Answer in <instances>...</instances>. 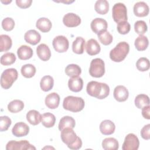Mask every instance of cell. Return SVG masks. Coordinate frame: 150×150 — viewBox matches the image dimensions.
Wrapping results in <instances>:
<instances>
[{
    "instance_id": "6",
    "label": "cell",
    "mask_w": 150,
    "mask_h": 150,
    "mask_svg": "<svg viewBox=\"0 0 150 150\" xmlns=\"http://www.w3.org/2000/svg\"><path fill=\"white\" fill-rule=\"evenodd\" d=\"M89 73L94 77H101L105 73V64L100 58H96L91 60L89 68Z\"/></svg>"
},
{
    "instance_id": "44",
    "label": "cell",
    "mask_w": 150,
    "mask_h": 150,
    "mask_svg": "<svg viewBox=\"0 0 150 150\" xmlns=\"http://www.w3.org/2000/svg\"><path fill=\"white\" fill-rule=\"evenodd\" d=\"M141 136L144 139L148 140L150 139V124L145 125L141 130Z\"/></svg>"
},
{
    "instance_id": "43",
    "label": "cell",
    "mask_w": 150,
    "mask_h": 150,
    "mask_svg": "<svg viewBox=\"0 0 150 150\" xmlns=\"http://www.w3.org/2000/svg\"><path fill=\"white\" fill-rule=\"evenodd\" d=\"M12 123L11 120L8 116H1L0 117V130L5 131L8 130Z\"/></svg>"
},
{
    "instance_id": "22",
    "label": "cell",
    "mask_w": 150,
    "mask_h": 150,
    "mask_svg": "<svg viewBox=\"0 0 150 150\" xmlns=\"http://www.w3.org/2000/svg\"><path fill=\"white\" fill-rule=\"evenodd\" d=\"M17 54L21 60H28L33 56V50L32 48L26 45L21 46L17 50Z\"/></svg>"
},
{
    "instance_id": "13",
    "label": "cell",
    "mask_w": 150,
    "mask_h": 150,
    "mask_svg": "<svg viewBox=\"0 0 150 150\" xmlns=\"http://www.w3.org/2000/svg\"><path fill=\"white\" fill-rule=\"evenodd\" d=\"M29 132V126L23 122H19L15 124L12 129L13 135L17 137L26 136Z\"/></svg>"
},
{
    "instance_id": "27",
    "label": "cell",
    "mask_w": 150,
    "mask_h": 150,
    "mask_svg": "<svg viewBox=\"0 0 150 150\" xmlns=\"http://www.w3.org/2000/svg\"><path fill=\"white\" fill-rule=\"evenodd\" d=\"M85 42V40L82 37H77L72 44L73 52L76 54L83 53Z\"/></svg>"
},
{
    "instance_id": "4",
    "label": "cell",
    "mask_w": 150,
    "mask_h": 150,
    "mask_svg": "<svg viewBox=\"0 0 150 150\" xmlns=\"http://www.w3.org/2000/svg\"><path fill=\"white\" fill-rule=\"evenodd\" d=\"M84 101L81 97L72 96L65 97L63 102V107L65 110L74 112L81 111L84 108Z\"/></svg>"
},
{
    "instance_id": "7",
    "label": "cell",
    "mask_w": 150,
    "mask_h": 150,
    "mask_svg": "<svg viewBox=\"0 0 150 150\" xmlns=\"http://www.w3.org/2000/svg\"><path fill=\"white\" fill-rule=\"evenodd\" d=\"M112 15L114 21L117 23L127 21V11L125 5L121 2L115 4L112 9Z\"/></svg>"
},
{
    "instance_id": "21",
    "label": "cell",
    "mask_w": 150,
    "mask_h": 150,
    "mask_svg": "<svg viewBox=\"0 0 150 150\" xmlns=\"http://www.w3.org/2000/svg\"><path fill=\"white\" fill-rule=\"evenodd\" d=\"M68 86L71 91L79 92L83 88V81L80 77H71L68 81Z\"/></svg>"
},
{
    "instance_id": "10",
    "label": "cell",
    "mask_w": 150,
    "mask_h": 150,
    "mask_svg": "<svg viewBox=\"0 0 150 150\" xmlns=\"http://www.w3.org/2000/svg\"><path fill=\"white\" fill-rule=\"evenodd\" d=\"M139 141L138 137L134 134H128L125 138L122 146L123 150H137L139 148Z\"/></svg>"
},
{
    "instance_id": "46",
    "label": "cell",
    "mask_w": 150,
    "mask_h": 150,
    "mask_svg": "<svg viewBox=\"0 0 150 150\" xmlns=\"http://www.w3.org/2000/svg\"><path fill=\"white\" fill-rule=\"evenodd\" d=\"M149 111H150V106L147 105L142 108V115L144 118H146L147 120L150 119V115H149Z\"/></svg>"
},
{
    "instance_id": "8",
    "label": "cell",
    "mask_w": 150,
    "mask_h": 150,
    "mask_svg": "<svg viewBox=\"0 0 150 150\" xmlns=\"http://www.w3.org/2000/svg\"><path fill=\"white\" fill-rule=\"evenodd\" d=\"M6 150H28L36 149V148L31 145L26 140H21L20 141H10L6 145Z\"/></svg>"
},
{
    "instance_id": "19",
    "label": "cell",
    "mask_w": 150,
    "mask_h": 150,
    "mask_svg": "<svg viewBox=\"0 0 150 150\" xmlns=\"http://www.w3.org/2000/svg\"><path fill=\"white\" fill-rule=\"evenodd\" d=\"M86 49L87 53L89 55L93 56L100 53L101 47L100 45L96 39H90L86 43Z\"/></svg>"
},
{
    "instance_id": "42",
    "label": "cell",
    "mask_w": 150,
    "mask_h": 150,
    "mask_svg": "<svg viewBox=\"0 0 150 150\" xmlns=\"http://www.w3.org/2000/svg\"><path fill=\"white\" fill-rule=\"evenodd\" d=\"M2 26L5 30H6V31L12 30L15 26V21L11 18H9V17L5 18L2 21Z\"/></svg>"
},
{
    "instance_id": "28",
    "label": "cell",
    "mask_w": 150,
    "mask_h": 150,
    "mask_svg": "<svg viewBox=\"0 0 150 150\" xmlns=\"http://www.w3.org/2000/svg\"><path fill=\"white\" fill-rule=\"evenodd\" d=\"M56 121L55 116L50 112H46L42 115L41 122L46 128H50L54 126Z\"/></svg>"
},
{
    "instance_id": "25",
    "label": "cell",
    "mask_w": 150,
    "mask_h": 150,
    "mask_svg": "<svg viewBox=\"0 0 150 150\" xmlns=\"http://www.w3.org/2000/svg\"><path fill=\"white\" fill-rule=\"evenodd\" d=\"M76 125L74 119L70 116H64L62 117L59 123V129L61 131L66 128H74Z\"/></svg>"
},
{
    "instance_id": "24",
    "label": "cell",
    "mask_w": 150,
    "mask_h": 150,
    "mask_svg": "<svg viewBox=\"0 0 150 150\" xmlns=\"http://www.w3.org/2000/svg\"><path fill=\"white\" fill-rule=\"evenodd\" d=\"M42 115L35 110H31L26 114V119L28 121L33 125H36L41 122Z\"/></svg>"
},
{
    "instance_id": "5",
    "label": "cell",
    "mask_w": 150,
    "mask_h": 150,
    "mask_svg": "<svg viewBox=\"0 0 150 150\" xmlns=\"http://www.w3.org/2000/svg\"><path fill=\"white\" fill-rule=\"evenodd\" d=\"M18 73L14 68H9L5 70L1 76V86L5 89L9 88L13 82L18 79Z\"/></svg>"
},
{
    "instance_id": "1",
    "label": "cell",
    "mask_w": 150,
    "mask_h": 150,
    "mask_svg": "<svg viewBox=\"0 0 150 150\" xmlns=\"http://www.w3.org/2000/svg\"><path fill=\"white\" fill-rule=\"evenodd\" d=\"M86 91L88 94L92 97L104 99L109 95L110 87L105 83L91 81L87 85Z\"/></svg>"
},
{
    "instance_id": "33",
    "label": "cell",
    "mask_w": 150,
    "mask_h": 150,
    "mask_svg": "<svg viewBox=\"0 0 150 150\" xmlns=\"http://www.w3.org/2000/svg\"><path fill=\"white\" fill-rule=\"evenodd\" d=\"M135 106L139 109L149 105V97L144 94H138L136 96L134 100Z\"/></svg>"
},
{
    "instance_id": "9",
    "label": "cell",
    "mask_w": 150,
    "mask_h": 150,
    "mask_svg": "<svg viewBox=\"0 0 150 150\" xmlns=\"http://www.w3.org/2000/svg\"><path fill=\"white\" fill-rule=\"evenodd\" d=\"M54 50L59 53L66 52L69 49V42L68 39L63 35L56 36L52 42Z\"/></svg>"
},
{
    "instance_id": "31",
    "label": "cell",
    "mask_w": 150,
    "mask_h": 150,
    "mask_svg": "<svg viewBox=\"0 0 150 150\" xmlns=\"http://www.w3.org/2000/svg\"><path fill=\"white\" fill-rule=\"evenodd\" d=\"M12 42L11 38L7 35H1L0 36V51L6 52L12 46Z\"/></svg>"
},
{
    "instance_id": "39",
    "label": "cell",
    "mask_w": 150,
    "mask_h": 150,
    "mask_svg": "<svg viewBox=\"0 0 150 150\" xmlns=\"http://www.w3.org/2000/svg\"><path fill=\"white\" fill-rule=\"evenodd\" d=\"M136 66L137 69L141 71H147L150 67L149 61L146 57H140L136 63Z\"/></svg>"
},
{
    "instance_id": "11",
    "label": "cell",
    "mask_w": 150,
    "mask_h": 150,
    "mask_svg": "<svg viewBox=\"0 0 150 150\" xmlns=\"http://www.w3.org/2000/svg\"><path fill=\"white\" fill-rule=\"evenodd\" d=\"M63 22L67 27L73 28L80 24L81 19L79 16L74 13H67L63 16Z\"/></svg>"
},
{
    "instance_id": "20",
    "label": "cell",
    "mask_w": 150,
    "mask_h": 150,
    "mask_svg": "<svg viewBox=\"0 0 150 150\" xmlns=\"http://www.w3.org/2000/svg\"><path fill=\"white\" fill-rule=\"evenodd\" d=\"M115 129L114 123L109 120H105L100 124V130L103 135H111L114 133Z\"/></svg>"
},
{
    "instance_id": "17",
    "label": "cell",
    "mask_w": 150,
    "mask_h": 150,
    "mask_svg": "<svg viewBox=\"0 0 150 150\" xmlns=\"http://www.w3.org/2000/svg\"><path fill=\"white\" fill-rule=\"evenodd\" d=\"M60 96L56 93H52L45 98V104L49 108L55 109L58 107L60 103Z\"/></svg>"
},
{
    "instance_id": "12",
    "label": "cell",
    "mask_w": 150,
    "mask_h": 150,
    "mask_svg": "<svg viewBox=\"0 0 150 150\" xmlns=\"http://www.w3.org/2000/svg\"><path fill=\"white\" fill-rule=\"evenodd\" d=\"M90 26L91 30L95 33L98 34L102 31L107 30L108 24L105 19L101 18H96L91 21Z\"/></svg>"
},
{
    "instance_id": "40",
    "label": "cell",
    "mask_w": 150,
    "mask_h": 150,
    "mask_svg": "<svg viewBox=\"0 0 150 150\" xmlns=\"http://www.w3.org/2000/svg\"><path fill=\"white\" fill-rule=\"evenodd\" d=\"M134 30L137 34L139 35H143L148 30L146 22L141 20L137 21L134 24Z\"/></svg>"
},
{
    "instance_id": "3",
    "label": "cell",
    "mask_w": 150,
    "mask_h": 150,
    "mask_svg": "<svg viewBox=\"0 0 150 150\" xmlns=\"http://www.w3.org/2000/svg\"><path fill=\"white\" fill-rule=\"evenodd\" d=\"M129 51V46L125 42H119L110 52V59L115 62H120L125 59Z\"/></svg>"
},
{
    "instance_id": "23",
    "label": "cell",
    "mask_w": 150,
    "mask_h": 150,
    "mask_svg": "<svg viewBox=\"0 0 150 150\" xmlns=\"http://www.w3.org/2000/svg\"><path fill=\"white\" fill-rule=\"evenodd\" d=\"M52 22L47 18H40L38 19L36 23V28L42 32H47L52 28Z\"/></svg>"
},
{
    "instance_id": "45",
    "label": "cell",
    "mask_w": 150,
    "mask_h": 150,
    "mask_svg": "<svg viewBox=\"0 0 150 150\" xmlns=\"http://www.w3.org/2000/svg\"><path fill=\"white\" fill-rule=\"evenodd\" d=\"M32 0H16V4L21 8H27L31 5Z\"/></svg>"
},
{
    "instance_id": "18",
    "label": "cell",
    "mask_w": 150,
    "mask_h": 150,
    "mask_svg": "<svg viewBox=\"0 0 150 150\" xmlns=\"http://www.w3.org/2000/svg\"><path fill=\"white\" fill-rule=\"evenodd\" d=\"M36 53L38 56L43 61H47L50 59L51 56V52L48 47L45 43L40 44L36 48Z\"/></svg>"
},
{
    "instance_id": "29",
    "label": "cell",
    "mask_w": 150,
    "mask_h": 150,
    "mask_svg": "<svg viewBox=\"0 0 150 150\" xmlns=\"http://www.w3.org/2000/svg\"><path fill=\"white\" fill-rule=\"evenodd\" d=\"M54 84L53 78L50 76H45L40 80V86L41 89L44 91H48L50 90Z\"/></svg>"
},
{
    "instance_id": "38",
    "label": "cell",
    "mask_w": 150,
    "mask_h": 150,
    "mask_svg": "<svg viewBox=\"0 0 150 150\" xmlns=\"http://www.w3.org/2000/svg\"><path fill=\"white\" fill-rule=\"evenodd\" d=\"M16 60V56L14 53L8 52L4 54L1 57V63L4 66L12 64Z\"/></svg>"
},
{
    "instance_id": "37",
    "label": "cell",
    "mask_w": 150,
    "mask_h": 150,
    "mask_svg": "<svg viewBox=\"0 0 150 150\" xmlns=\"http://www.w3.org/2000/svg\"><path fill=\"white\" fill-rule=\"evenodd\" d=\"M97 35L99 40L104 45H108L112 42V36L107 30L102 31Z\"/></svg>"
},
{
    "instance_id": "30",
    "label": "cell",
    "mask_w": 150,
    "mask_h": 150,
    "mask_svg": "<svg viewBox=\"0 0 150 150\" xmlns=\"http://www.w3.org/2000/svg\"><path fill=\"white\" fill-rule=\"evenodd\" d=\"M134 45L135 48L139 51L145 50L148 46L149 41L146 36L139 35L135 40Z\"/></svg>"
},
{
    "instance_id": "14",
    "label": "cell",
    "mask_w": 150,
    "mask_h": 150,
    "mask_svg": "<svg viewBox=\"0 0 150 150\" xmlns=\"http://www.w3.org/2000/svg\"><path fill=\"white\" fill-rule=\"evenodd\" d=\"M114 98L119 101L123 102L127 100L129 96L128 90L124 86H117L115 87L114 90Z\"/></svg>"
},
{
    "instance_id": "36",
    "label": "cell",
    "mask_w": 150,
    "mask_h": 150,
    "mask_svg": "<svg viewBox=\"0 0 150 150\" xmlns=\"http://www.w3.org/2000/svg\"><path fill=\"white\" fill-rule=\"evenodd\" d=\"M21 73L26 78H31L35 74L36 68L32 64H26L21 67Z\"/></svg>"
},
{
    "instance_id": "16",
    "label": "cell",
    "mask_w": 150,
    "mask_h": 150,
    "mask_svg": "<svg viewBox=\"0 0 150 150\" xmlns=\"http://www.w3.org/2000/svg\"><path fill=\"white\" fill-rule=\"evenodd\" d=\"M25 40L32 45L38 44L41 39V36L40 33L36 30L31 29L27 31L24 35Z\"/></svg>"
},
{
    "instance_id": "2",
    "label": "cell",
    "mask_w": 150,
    "mask_h": 150,
    "mask_svg": "<svg viewBox=\"0 0 150 150\" xmlns=\"http://www.w3.org/2000/svg\"><path fill=\"white\" fill-rule=\"evenodd\" d=\"M61 139L71 149H79L82 146L81 139L77 136L73 128H66L61 131Z\"/></svg>"
},
{
    "instance_id": "32",
    "label": "cell",
    "mask_w": 150,
    "mask_h": 150,
    "mask_svg": "<svg viewBox=\"0 0 150 150\" xmlns=\"http://www.w3.org/2000/svg\"><path fill=\"white\" fill-rule=\"evenodd\" d=\"M94 9L98 13L104 15L108 11L109 4L106 0H98L95 3Z\"/></svg>"
},
{
    "instance_id": "26",
    "label": "cell",
    "mask_w": 150,
    "mask_h": 150,
    "mask_svg": "<svg viewBox=\"0 0 150 150\" xmlns=\"http://www.w3.org/2000/svg\"><path fill=\"white\" fill-rule=\"evenodd\" d=\"M102 147L104 150H117L119 148V144L115 138H106L102 142Z\"/></svg>"
},
{
    "instance_id": "47",
    "label": "cell",
    "mask_w": 150,
    "mask_h": 150,
    "mask_svg": "<svg viewBox=\"0 0 150 150\" xmlns=\"http://www.w3.org/2000/svg\"><path fill=\"white\" fill-rule=\"evenodd\" d=\"M1 2H2V3H4V4H8L11 2L12 1H4L1 0Z\"/></svg>"
},
{
    "instance_id": "34",
    "label": "cell",
    "mask_w": 150,
    "mask_h": 150,
    "mask_svg": "<svg viewBox=\"0 0 150 150\" xmlns=\"http://www.w3.org/2000/svg\"><path fill=\"white\" fill-rule=\"evenodd\" d=\"M65 73L70 77H79L81 73V70L80 66L77 64H70L66 67Z\"/></svg>"
},
{
    "instance_id": "35",
    "label": "cell",
    "mask_w": 150,
    "mask_h": 150,
    "mask_svg": "<svg viewBox=\"0 0 150 150\" xmlns=\"http://www.w3.org/2000/svg\"><path fill=\"white\" fill-rule=\"evenodd\" d=\"M24 103L19 100H14L11 101L8 105V110L11 112L16 113L23 110Z\"/></svg>"
},
{
    "instance_id": "41",
    "label": "cell",
    "mask_w": 150,
    "mask_h": 150,
    "mask_svg": "<svg viewBox=\"0 0 150 150\" xmlns=\"http://www.w3.org/2000/svg\"><path fill=\"white\" fill-rule=\"evenodd\" d=\"M117 29L118 33L122 35H125L129 32L131 29V26L129 22L127 21H122L118 23Z\"/></svg>"
},
{
    "instance_id": "15",
    "label": "cell",
    "mask_w": 150,
    "mask_h": 150,
    "mask_svg": "<svg viewBox=\"0 0 150 150\" xmlns=\"http://www.w3.org/2000/svg\"><path fill=\"white\" fill-rule=\"evenodd\" d=\"M133 9L134 14L138 17L147 16L149 11L148 5L143 1H139L135 4Z\"/></svg>"
}]
</instances>
